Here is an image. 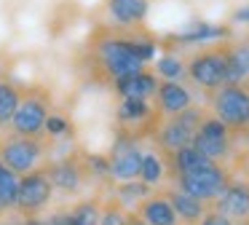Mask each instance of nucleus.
Here are the masks:
<instances>
[{
  "label": "nucleus",
  "instance_id": "obj_1",
  "mask_svg": "<svg viewBox=\"0 0 249 225\" xmlns=\"http://www.w3.org/2000/svg\"><path fill=\"white\" fill-rule=\"evenodd\" d=\"M153 43H131V40H105L99 48L105 67L113 78L142 73V64L153 56Z\"/></svg>",
  "mask_w": 249,
  "mask_h": 225
},
{
  "label": "nucleus",
  "instance_id": "obj_2",
  "mask_svg": "<svg viewBox=\"0 0 249 225\" xmlns=\"http://www.w3.org/2000/svg\"><path fill=\"white\" fill-rule=\"evenodd\" d=\"M177 180H179V190L193 196V198H198V201H204V198H217L222 193V188L228 185L225 171H222L214 161L201 166V169L177 174Z\"/></svg>",
  "mask_w": 249,
  "mask_h": 225
},
{
  "label": "nucleus",
  "instance_id": "obj_3",
  "mask_svg": "<svg viewBox=\"0 0 249 225\" xmlns=\"http://www.w3.org/2000/svg\"><path fill=\"white\" fill-rule=\"evenodd\" d=\"M214 112L217 121H222L225 126L233 129L249 126V91L241 89L238 83L222 86L214 96Z\"/></svg>",
  "mask_w": 249,
  "mask_h": 225
},
{
  "label": "nucleus",
  "instance_id": "obj_4",
  "mask_svg": "<svg viewBox=\"0 0 249 225\" xmlns=\"http://www.w3.org/2000/svg\"><path fill=\"white\" fill-rule=\"evenodd\" d=\"M38 161H40V145L33 137H19L17 134V137L6 139L0 145V164L11 169L17 177L35 171Z\"/></svg>",
  "mask_w": 249,
  "mask_h": 225
},
{
  "label": "nucleus",
  "instance_id": "obj_5",
  "mask_svg": "<svg viewBox=\"0 0 249 225\" xmlns=\"http://www.w3.org/2000/svg\"><path fill=\"white\" fill-rule=\"evenodd\" d=\"M51 185L46 171H30V174L19 177V190H17V201L14 206H19L22 212H40L46 204L51 201Z\"/></svg>",
  "mask_w": 249,
  "mask_h": 225
},
{
  "label": "nucleus",
  "instance_id": "obj_6",
  "mask_svg": "<svg viewBox=\"0 0 249 225\" xmlns=\"http://www.w3.org/2000/svg\"><path fill=\"white\" fill-rule=\"evenodd\" d=\"M190 78L204 89H220L228 83V51H209L190 62Z\"/></svg>",
  "mask_w": 249,
  "mask_h": 225
},
{
  "label": "nucleus",
  "instance_id": "obj_7",
  "mask_svg": "<svg viewBox=\"0 0 249 225\" xmlns=\"http://www.w3.org/2000/svg\"><path fill=\"white\" fill-rule=\"evenodd\" d=\"M201 121H204V115H201L198 110H182L177 112V115L172 118V121L163 126L161 131V145L169 150H179V148H188L190 142H193L196 131H198Z\"/></svg>",
  "mask_w": 249,
  "mask_h": 225
},
{
  "label": "nucleus",
  "instance_id": "obj_8",
  "mask_svg": "<svg viewBox=\"0 0 249 225\" xmlns=\"http://www.w3.org/2000/svg\"><path fill=\"white\" fill-rule=\"evenodd\" d=\"M190 145L198 153H204L209 161L222 158L228 153V126L222 121H217V118H206V121H201V126Z\"/></svg>",
  "mask_w": 249,
  "mask_h": 225
},
{
  "label": "nucleus",
  "instance_id": "obj_9",
  "mask_svg": "<svg viewBox=\"0 0 249 225\" xmlns=\"http://www.w3.org/2000/svg\"><path fill=\"white\" fill-rule=\"evenodd\" d=\"M46 118H49L46 102L38 99V96H27V99L19 102L11 123L19 137H35V134H40L46 129Z\"/></svg>",
  "mask_w": 249,
  "mask_h": 225
},
{
  "label": "nucleus",
  "instance_id": "obj_10",
  "mask_svg": "<svg viewBox=\"0 0 249 225\" xmlns=\"http://www.w3.org/2000/svg\"><path fill=\"white\" fill-rule=\"evenodd\" d=\"M217 212L225 217H249V185L247 182H228L217 196Z\"/></svg>",
  "mask_w": 249,
  "mask_h": 225
},
{
  "label": "nucleus",
  "instance_id": "obj_11",
  "mask_svg": "<svg viewBox=\"0 0 249 225\" xmlns=\"http://www.w3.org/2000/svg\"><path fill=\"white\" fill-rule=\"evenodd\" d=\"M115 89L124 99H140L147 102V96H153L158 91V80L156 75L150 73H134V75H126V78H115Z\"/></svg>",
  "mask_w": 249,
  "mask_h": 225
},
{
  "label": "nucleus",
  "instance_id": "obj_12",
  "mask_svg": "<svg viewBox=\"0 0 249 225\" xmlns=\"http://www.w3.org/2000/svg\"><path fill=\"white\" fill-rule=\"evenodd\" d=\"M140 164H142V153L134 148V145H118V150L110 158V174L115 180H134L140 177Z\"/></svg>",
  "mask_w": 249,
  "mask_h": 225
},
{
  "label": "nucleus",
  "instance_id": "obj_13",
  "mask_svg": "<svg viewBox=\"0 0 249 225\" xmlns=\"http://www.w3.org/2000/svg\"><path fill=\"white\" fill-rule=\"evenodd\" d=\"M140 214L147 225H177V212H174L172 201H169V198H161V196L145 198Z\"/></svg>",
  "mask_w": 249,
  "mask_h": 225
},
{
  "label": "nucleus",
  "instance_id": "obj_14",
  "mask_svg": "<svg viewBox=\"0 0 249 225\" xmlns=\"http://www.w3.org/2000/svg\"><path fill=\"white\" fill-rule=\"evenodd\" d=\"M158 102H161V107L166 112L177 115V112H182L190 107V94H188V89H182V86L177 83V80H166V83L158 86Z\"/></svg>",
  "mask_w": 249,
  "mask_h": 225
},
{
  "label": "nucleus",
  "instance_id": "obj_15",
  "mask_svg": "<svg viewBox=\"0 0 249 225\" xmlns=\"http://www.w3.org/2000/svg\"><path fill=\"white\" fill-rule=\"evenodd\" d=\"M110 14L121 24H134V21L145 19L147 0H110Z\"/></svg>",
  "mask_w": 249,
  "mask_h": 225
},
{
  "label": "nucleus",
  "instance_id": "obj_16",
  "mask_svg": "<svg viewBox=\"0 0 249 225\" xmlns=\"http://www.w3.org/2000/svg\"><path fill=\"white\" fill-rule=\"evenodd\" d=\"M46 174H49L51 185L65 190V193H75L78 188H81V169H78L75 164H56L54 169H49Z\"/></svg>",
  "mask_w": 249,
  "mask_h": 225
},
{
  "label": "nucleus",
  "instance_id": "obj_17",
  "mask_svg": "<svg viewBox=\"0 0 249 225\" xmlns=\"http://www.w3.org/2000/svg\"><path fill=\"white\" fill-rule=\"evenodd\" d=\"M172 206H174V212H177V217H182L185 223H198L201 217H204V204L198 201V198H193V196H188V193H174L172 198Z\"/></svg>",
  "mask_w": 249,
  "mask_h": 225
},
{
  "label": "nucleus",
  "instance_id": "obj_18",
  "mask_svg": "<svg viewBox=\"0 0 249 225\" xmlns=\"http://www.w3.org/2000/svg\"><path fill=\"white\" fill-rule=\"evenodd\" d=\"M206 164H212V161L206 158L204 153H198V150H196L193 145L174 150V169H177V174H185V171L201 169V166H206Z\"/></svg>",
  "mask_w": 249,
  "mask_h": 225
},
{
  "label": "nucleus",
  "instance_id": "obj_19",
  "mask_svg": "<svg viewBox=\"0 0 249 225\" xmlns=\"http://www.w3.org/2000/svg\"><path fill=\"white\" fill-rule=\"evenodd\" d=\"M17 107H19V91L11 83H0V126L11 123Z\"/></svg>",
  "mask_w": 249,
  "mask_h": 225
},
{
  "label": "nucleus",
  "instance_id": "obj_20",
  "mask_svg": "<svg viewBox=\"0 0 249 225\" xmlns=\"http://www.w3.org/2000/svg\"><path fill=\"white\" fill-rule=\"evenodd\" d=\"M140 177L145 180V185H156V182L163 177V164H161V158H158V155H153V153H145V155H142Z\"/></svg>",
  "mask_w": 249,
  "mask_h": 225
},
{
  "label": "nucleus",
  "instance_id": "obj_21",
  "mask_svg": "<svg viewBox=\"0 0 249 225\" xmlns=\"http://www.w3.org/2000/svg\"><path fill=\"white\" fill-rule=\"evenodd\" d=\"M99 214H102V209H99L94 201H86V204H81V206L72 209L70 217L75 220L78 225H99Z\"/></svg>",
  "mask_w": 249,
  "mask_h": 225
},
{
  "label": "nucleus",
  "instance_id": "obj_22",
  "mask_svg": "<svg viewBox=\"0 0 249 225\" xmlns=\"http://www.w3.org/2000/svg\"><path fill=\"white\" fill-rule=\"evenodd\" d=\"M121 121H140V118L147 115V102H140V99H124L118 110Z\"/></svg>",
  "mask_w": 249,
  "mask_h": 225
},
{
  "label": "nucleus",
  "instance_id": "obj_23",
  "mask_svg": "<svg viewBox=\"0 0 249 225\" xmlns=\"http://www.w3.org/2000/svg\"><path fill=\"white\" fill-rule=\"evenodd\" d=\"M147 190H150V185H145V182H126V185L121 188V198H124L126 204H137L147 196Z\"/></svg>",
  "mask_w": 249,
  "mask_h": 225
},
{
  "label": "nucleus",
  "instance_id": "obj_24",
  "mask_svg": "<svg viewBox=\"0 0 249 225\" xmlns=\"http://www.w3.org/2000/svg\"><path fill=\"white\" fill-rule=\"evenodd\" d=\"M126 223H129V217H126V212L118 206V204L105 206L102 214H99V225H126Z\"/></svg>",
  "mask_w": 249,
  "mask_h": 225
},
{
  "label": "nucleus",
  "instance_id": "obj_25",
  "mask_svg": "<svg viewBox=\"0 0 249 225\" xmlns=\"http://www.w3.org/2000/svg\"><path fill=\"white\" fill-rule=\"evenodd\" d=\"M158 75H163L166 80H177L182 75V64L177 56H163L158 59Z\"/></svg>",
  "mask_w": 249,
  "mask_h": 225
},
{
  "label": "nucleus",
  "instance_id": "obj_26",
  "mask_svg": "<svg viewBox=\"0 0 249 225\" xmlns=\"http://www.w3.org/2000/svg\"><path fill=\"white\" fill-rule=\"evenodd\" d=\"M217 35H222L220 27H201V30H196V32L182 35V40H206V38H217Z\"/></svg>",
  "mask_w": 249,
  "mask_h": 225
},
{
  "label": "nucleus",
  "instance_id": "obj_27",
  "mask_svg": "<svg viewBox=\"0 0 249 225\" xmlns=\"http://www.w3.org/2000/svg\"><path fill=\"white\" fill-rule=\"evenodd\" d=\"M46 131L49 134H65L67 131V121L62 115H49L46 118Z\"/></svg>",
  "mask_w": 249,
  "mask_h": 225
},
{
  "label": "nucleus",
  "instance_id": "obj_28",
  "mask_svg": "<svg viewBox=\"0 0 249 225\" xmlns=\"http://www.w3.org/2000/svg\"><path fill=\"white\" fill-rule=\"evenodd\" d=\"M201 225H233V223H231V217H225V214L212 212V214H204V217H201Z\"/></svg>",
  "mask_w": 249,
  "mask_h": 225
},
{
  "label": "nucleus",
  "instance_id": "obj_29",
  "mask_svg": "<svg viewBox=\"0 0 249 225\" xmlns=\"http://www.w3.org/2000/svg\"><path fill=\"white\" fill-rule=\"evenodd\" d=\"M51 225H78V223H75V220L70 217V214H65V217H56V220H54V223H51Z\"/></svg>",
  "mask_w": 249,
  "mask_h": 225
},
{
  "label": "nucleus",
  "instance_id": "obj_30",
  "mask_svg": "<svg viewBox=\"0 0 249 225\" xmlns=\"http://www.w3.org/2000/svg\"><path fill=\"white\" fill-rule=\"evenodd\" d=\"M236 21H249V8L236 11Z\"/></svg>",
  "mask_w": 249,
  "mask_h": 225
},
{
  "label": "nucleus",
  "instance_id": "obj_31",
  "mask_svg": "<svg viewBox=\"0 0 249 225\" xmlns=\"http://www.w3.org/2000/svg\"><path fill=\"white\" fill-rule=\"evenodd\" d=\"M126 225H147V223L142 217H129V223H126Z\"/></svg>",
  "mask_w": 249,
  "mask_h": 225
},
{
  "label": "nucleus",
  "instance_id": "obj_32",
  "mask_svg": "<svg viewBox=\"0 0 249 225\" xmlns=\"http://www.w3.org/2000/svg\"><path fill=\"white\" fill-rule=\"evenodd\" d=\"M27 225H49V223H38V220H30Z\"/></svg>",
  "mask_w": 249,
  "mask_h": 225
},
{
  "label": "nucleus",
  "instance_id": "obj_33",
  "mask_svg": "<svg viewBox=\"0 0 249 225\" xmlns=\"http://www.w3.org/2000/svg\"><path fill=\"white\" fill-rule=\"evenodd\" d=\"M6 171H8V169H6V166H3V164H0V177L6 174Z\"/></svg>",
  "mask_w": 249,
  "mask_h": 225
}]
</instances>
